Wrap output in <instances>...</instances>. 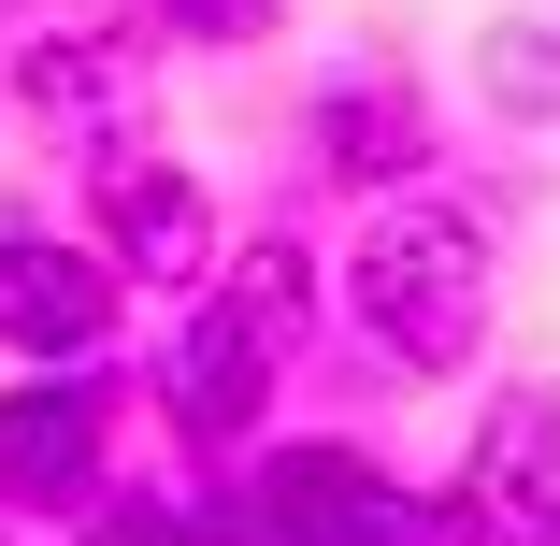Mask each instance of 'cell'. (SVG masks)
Segmentation results:
<instances>
[{"mask_svg": "<svg viewBox=\"0 0 560 546\" xmlns=\"http://www.w3.org/2000/svg\"><path fill=\"white\" fill-rule=\"evenodd\" d=\"M330 316L402 374V388H460L503 332V259H489V216L445 201V187H402V201H360L346 259H330Z\"/></svg>", "mask_w": 560, "mask_h": 546, "instance_id": "cell-1", "label": "cell"}, {"mask_svg": "<svg viewBox=\"0 0 560 546\" xmlns=\"http://www.w3.org/2000/svg\"><path fill=\"white\" fill-rule=\"evenodd\" d=\"M201 546H417L431 489H402L360 431H259V446L215 461V489L187 503Z\"/></svg>", "mask_w": 560, "mask_h": 546, "instance_id": "cell-2", "label": "cell"}, {"mask_svg": "<svg viewBox=\"0 0 560 546\" xmlns=\"http://www.w3.org/2000/svg\"><path fill=\"white\" fill-rule=\"evenodd\" d=\"M116 446H130V346H101V360H15V374H0V518L72 532L101 489L130 475Z\"/></svg>", "mask_w": 560, "mask_h": 546, "instance_id": "cell-3", "label": "cell"}, {"mask_svg": "<svg viewBox=\"0 0 560 546\" xmlns=\"http://www.w3.org/2000/svg\"><path fill=\"white\" fill-rule=\"evenodd\" d=\"M144 86H159V30L130 0H72V15H44L30 44H0V116L58 130L72 159L144 144Z\"/></svg>", "mask_w": 560, "mask_h": 546, "instance_id": "cell-4", "label": "cell"}, {"mask_svg": "<svg viewBox=\"0 0 560 546\" xmlns=\"http://www.w3.org/2000/svg\"><path fill=\"white\" fill-rule=\"evenodd\" d=\"M288 374H302V346H273L259 316H231L215 288H187V316H173V346L144 360V417L173 431V461H231V446H259L273 431V403H288Z\"/></svg>", "mask_w": 560, "mask_h": 546, "instance_id": "cell-5", "label": "cell"}, {"mask_svg": "<svg viewBox=\"0 0 560 546\" xmlns=\"http://www.w3.org/2000/svg\"><path fill=\"white\" fill-rule=\"evenodd\" d=\"M302 173L330 201H402L445 173V116H431V86L388 58V44H346L316 86H302Z\"/></svg>", "mask_w": 560, "mask_h": 546, "instance_id": "cell-6", "label": "cell"}, {"mask_svg": "<svg viewBox=\"0 0 560 546\" xmlns=\"http://www.w3.org/2000/svg\"><path fill=\"white\" fill-rule=\"evenodd\" d=\"M86 245L116 259L130 302H187L215 259H231V201H215L187 159H159V144H116V159H86Z\"/></svg>", "mask_w": 560, "mask_h": 546, "instance_id": "cell-7", "label": "cell"}, {"mask_svg": "<svg viewBox=\"0 0 560 546\" xmlns=\"http://www.w3.org/2000/svg\"><path fill=\"white\" fill-rule=\"evenodd\" d=\"M431 503L460 518V532H489V546H560V388L546 374H503L475 403L460 475H445Z\"/></svg>", "mask_w": 560, "mask_h": 546, "instance_id": "cell-8", "label": "cell"}, {"mask_svg": "<svg viewBox=\"0 0 560 546\" xmlns=\"http://www.w3.org/2000/svg\"><path fill=\"white\" fill-rule=\"evenodd\" d=\"M130 332V288L101 245L72 231H30V216H0V360H101Z\"/></svg>", "mask_w": 560, "mask_h": 546, "instance_id": "cell-9", "label": "cell"}, {"mask_svg": "<svg viewBox=\"0 0 560 546\" xmlns=\"http://www.w3.org/2000/svg\"><path fill=\"white\" fill-rule=\"evenodd\" d=\"M475 101L503 130H560V15L546 0H517V15L475 30Z\"/></svg>", "mask_w": 560, "mask_h": 546, "instance_id": "cell-10", "label": "cell"}, {"mask_svg": "<svg viewBox=\"0 0 560 546\" xmlns=\"http://www.w3.org/2000/svg\"><path fill=\"white\" fill-rule=\"evenodd\" d=\"M130 15L159 30V58H259L288 30V0H130Z\"/></svg>", "mask_w": 560, "mask_h": 546, "instance_id": "cell-11", "label": "cell"}, {"mask_svg": "<svg viewBox=\"0 0 560 546\" xmlns=\"http://www.w3.org/2000/svg\"><path fill=\"white\" fill-rule=\"evenodd\" d=\"M44 15H72V0H0V44H30Z\"/></svg>", "mask_w": 560, "mask_h": 546, "instance_id": "cell-12", "label": "cell"}, {"mask_svg": "<svg viewBox=\"0 0 560 546\" xmlns=\"http://www.w3.org/2000/svg\"><path fill=\"white\" fill-rule=\"evenodd\" d=\"M0 546H44V532H30V518H0Z\"/></svg>", "mask_w": 560, "mask_h": 546, "instance_id": "cell-13", "label": "cell"}]
</instances>
